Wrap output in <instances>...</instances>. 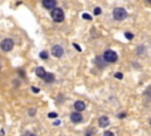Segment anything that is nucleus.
Returning a JSON list of instances; mask_svg holds the SVG:
<instances>
[{
    "label": "nucleus",
    "instance_id": "15",
    "mask_svg": "<svg viewBox=\"0 0 151 136\" xmlns=\"http://www.w3.org/2000/svg\"><path fill=\"white\" fill-rule=\"evenodd\" d=\"M83 18L86 19V20H92V17H91L90 14H87V13H84V14H83Z\"/></svg>",
    "mask_w": 151,
    "mask_h": 136
},
{
    "label": "nucleus",
    "instance_id": "25",
    "mask_svg": "<svg viewBox=\"0 0 151 136\" xmlns=\"http://www.w3.org/2000/svg\"><path fill=\"white\" fill-rule=\"evenodd\" d=\"M150 124H151V118H150Z\"/></svg>",
    "mask_w": 151,
    "mask_h": 136
},
{
    "label": "nucleus",
    "instance_id": "16",
    "mask_svg": "<svg viewBox=\"0 0 151 136\" xmlns=\"http://www.w3.org/2000/svg\"><path fill=\"white\" fill-rule=\"evenodd\" d=\"M115 77H116L117 79H122V78H123V74H122V72H117V74L115 75Z\"/></svg>",
    "mask_w": 151,
    "mask_h": 136
},
{
    "label": "nucleus",
    "instance_id": "13",
    "mask_svg": "<svg viewBox=\"0 0 151 136\" xmlns=\"http://www.w3.org/2000/svg\"><path fill=\"white\" fill-rule=\"evenodd\" d=\"M100 13H102V10H100V7H96V8L93 10V14H94V15H99Z\"/></svg>",
    "mask_w": 151,
    "mask_h": 136
},
{
    "label": "nucleus",
    "instance_id": "7",
    "mask_svg": "<svg viewBox=\"0 0 151 136\" xmlns=\"http://www.w3.org/2000/svg\"><path fill=\"white\" fill-rule=\"evenodd\" d=\"M57 5V1L55 0H43V6L46 8V10H53Z\"/></svg>",
    "mask_w": 151,
    "mask_h": 136
},
{
    "label": "nucleus",
    "instance_id": "6",
    "mask_svg": "<svg viewBox=\"0 0 151 136\" xmlns=\"http://www.w3.org/2000/svg\"><path fill=\"white\" fill-rule=\"evenodd\" d=\"M70 118H71V121H72L73 123H79V122L83 121V116L80 115L79 111H77V112H72L71 116H70Z\"/></svg>",
    "mask_w": 151,
    "mask_h": 136
},
{
    "label": "nucleus",
    "instance_id": "18",
    "mask_svg": "<svg viewBox=\"0 0 151 136\" xmlns=\"http://www.w3.org/2000/svg\"><path fill=\"white\" fill-rule=\"evenodd\" d=\"M94 133V130L93 129H89V131L86 133V136H92V134Z\"/></svg>",
    "mask_w": 151,
    "mask_h": 136
},
{
    "label": "nucleus",
    "instance_id": "2",
    "mask_svg": "<svg viewBox=\"0 0 151 136\" xmlns=\"http://www.w3.org/2000/svg\"><path fill=\"white\" fill-rule=\"evenodd\" d=\"M113 18L116 20H124L126 17H127V12L123 8V7H117L113 10Z\"/></svg>",
    "mask_w": 151,
    "mask_h": 136
},
{
    "label": "nucleus",
    "instance_id": "21",
    "mask_svg": "<svg viewBox=\"0 0 151 136\" xmlns=\"http://www.w3.org/2000/svg\"><path fill=\"white\" fill-rule=\"evenodd\" d=\"M34 114H35V110H34V109H31V110H30V115H31V116H33Z\"/></svg>",
    "mask_w": 151,
    "mask_h": 136
},
{
    "label": "nucleus",
    "instance_id": "19",
    "mask_svg": "<svg viewBox=\"0 0 151 136\" xmlns=\"http://www.w3.org/2000/svg\"><path fill=\"white\" fill-rule=\"evenodd\" d=\"M48 117H50V118H54V117H57V114H55V112H50V114H48Z\"/></svg>",
    "mask_w": 151,
    "mask_h": 136
},
{
    "label": "nucleus",
    "instance_id": "14",
    "mask_svg": "<svg viewBox=\"0 0 151 136\" xmlns=\"http://www.w3.org/2000/svg\"><path fill=\"white\" fill-rule=\"evenodd\" d=\"M125 37H126V39H132L134 38V35H132V33H130V32H125Z\"/></svg>",
    "mask_w": 151,
    "mask_h": 136
},
{
    "label": "nucleus",
    "instance_id": "23",
    "mask_svg": "<svg viewBox=\"0 0 151 136\" xmlns=\"http://www.w3.org/2000/svg\"><path fill=\"white\" fill-rule=\"evenodd\" d=\"M24 136H35V135H34V134H32V133H26Z\"/></svg>",
    "mask_w": 151,
    "mask_h": 136
},
{
    "label": "nucleus",
    "instance_id": "12",
    "mask_svg": "<svg viewBox=\"0 0 151 136\" xmlns=\"http://www.w3.org/2000/svg\"><path fill=\"white\" fill-rule=\"evenodd\" d=\"M40 58L42 59H47L48 58V53L46 52V51H42V52H40Z\"/></svg>",
    "mask_w": 151,
    "mask_h": 136
},
{
    "label": "nucleus",
    "instance_id": "9",
    "mask_svg": "<svg viewBox=\"0 0 151 136\" xmlns=\"http://www.w3.org/2000/svg\"><path fill=\"white\" fill-rule=\"evenodd\" d=\"M74 109H76V111H83L84 109H85V102H83V101H77L74 103Z\"/></svg>",
    "mask_w": 151,
    "mask_h": 136
},
{
    "label": "nucleus",
    "instance_id": "10",
    "mask_svg": "<svg viewBox=\"0 0 151 136\" xmlns=\"http://www.w3.org/2000/svg\"><path fill=\"white\" fill-rule=\"evenodd\" d=\"M43 79H44L46 83H52V82L54 80V75L51 74V72H46L45 76L43 77Z\"/></svg>",
    "mask_w": 151,
    "mask_h": 136
},
{
    "label": "nucleus",
    "instance_id": "24",
    "mask_svg": "<svg viewBox=\"0 0 151 136\" xmlns=\"http://www.w3.org/2000/svg\"><path fill=\"white\" fill-rule=\"evenodd\" d=\"M148 1H149V4H151V0H148Z\"/></svg>",
    "mask_w": 151,
    "mask_h": 136
},
{
    "label": "nucleus",
    "instance_id": "8",
    "mask_svg": "<svg viewBox=\"0 0 151 136\" xmlns=\"http://www.w3.org/2000/svg\"><path fill=\"white\" fill-rule=\"evenodd\" d=\"M98 124L100 128H106L109 124H110V120H109V117L107 116H102L99 118V121H98Z\"/></svg>",
    "mask_w": 151,
    "mask_h": 136
},
{
    "label": "nucleus",
    "instance_id": "22",
    "mask_svg": "<svg viewBox=\"0 0 151 136\" xmlns=\"http://www.w3.org/2000/svg\"><path fill=\"white\" fill-rule=\"evenodd\" d=\"M32 91H34V92L37 94V92H39V89H38V88H33V87H32Z\"/></svg>",
    "mask_w": 151,
    "mask_h": 136
},
{
    "label": "nucleus",
    "instance_id": "20",
    "mask_svg": "<svg viewBox=\"0 0 151 136\" xmlns=\"http://www.w3.org/2000/svg\"><path fill=\"white\" fill-rule=\"evenodd\" d=\"M73 46H74V49H77V50L79 51V52H80V51H82V49H80V46H79L78 44H76V43H74V44H73Z\"/></svg>",
    "mask_w": 151,
    "mask_h": 136
},
{
    "label": "nucleus",
    "instance_id": "5",
    "mask_svg": "<svg viewBox=\"0 0 151 136\" xmlns=\"http://www.w3.org/2000/svg\"><path fill=\"white\" fill-rule=\"evenodd\" d=\"M52 55L55 57V58H60L63 55H64V50H63V47L60 46V45H54L53 47H52Z\"/></svg>",
    "mask_w": 151,
    "mask_h": 136
},
{
    "label": "nucleus",
    "instance_id": "17",
    "mask_svg": "<svg viewBox=\"0 0 151 136\" xmlns=\"http://www.w3.org/2000/svg\"><path fill=\"white\" fill-rule=\"evenodd\" d=\"M103 136H115V135H113V133H111V131H105Z\"/></svg>",
    "mask_w": 151,
    "mask_h": 136
},
{
    "label": "nucleus",
    "instance_id": "4",
    "mask_svg": "<svg viewBox=\"0 0 151 136\" xmlns=\"http://www.w3.org/2000/svg\"><path fill=\"white\" fill-rule=\"evenodd\" d=\"M14 46V43L12 39L7 38V39H4L1 43H0V47H1V50L4 51V52H8V51H11Z\"/></svg>",
    "mask_w": 151,
    "mask_h": 136
},
{
    "label": "nucleus",
    "instance_id": "3",
    "mask_svg": "<svg viewBox=\"0 0 151 136\" xmlns=\"http://www.w3.org/2000/svg\"><path fill=\"white\" fill-rule=\"evenodd\" d=\"M103 59H105L107 63H115L118 59V56H117V53L115 52V51L107 50V51H105L104 55H103Z\"/></svg>",
    "mask_w": 151,
    "mask_h": 136
},
{
    "label": "nucleus",
    "instance_id": "11",
    "mask_svg": "<svg viewBox=\"0 0 151 136\" xmlns=\"http://www.w3.org/2000/svg\"><path fill=\"white\" fill-rule=\"evenodd\" d=\"M45 74H46V71H45L44 67H42V66H39V67H37V69H35V75H37L38 77L43 78V77L45 76Z\"/></svg>",
    "mask_w": 151,
    "mask_h": 136
},
{
    "label": "nucleus",
    "instance_id": "1",
    "mask_svg": "<svg viewBox=\"0 0 151 136\" xmlns=\"http://www.w3.org/2000/svg\"><path fill=\"white\" fill-rule=\"evenodd\" d=\"M51 17H52L53 22H55V23H62V22L64 20V18H65V14H64V11H63L62 8L54 7V8L52 10V12H51Z\"/></svg>",
    "mask_w": 151,
    "mask_h": 136
}]
</instances>
